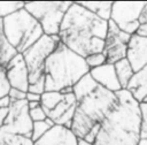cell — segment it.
I'll list each match as a JSON object with an SVG mask.
<instances>
[{"instance_id":"26","label":"cell","mask_w":147,"mask_h":145,"mask_svg":"<svg viewBox=\"0 0 147 145\" xmlns=\"http://www.w3.org/2000/svg\"><path fill=\"white\" fill-rule=\"evenodd\" d=\"M85 62L88 67V69H94V68H98L102 64L106 63V56L103 53H94V54H91L85 58Z\"/></svg>"},{"instance_id":"35","label":"cell","mask_w":147,"mask_h":145,"mask_svg":"<svg viewBox=\"0 0 147 145\" xmlns=\"http://www.w3.org/2000/svg\"><path fill=\"white\" fill-rule=\"evenodd\" d=\"M10 104H11V99L9 98L8 94L0 98V108H9Z\"/></svg>"},{"instance_id":"28","label":"cell","mask_w":147,"mask_h":145,"mask_svg":"<svg viewBox=\"0 0 147 145\" xmlns=\"http://www.w3.org/2000/svg\"><path fill=\"white\" fill-rule=\"evenodd\" d=\"M45 91H46V89H45V76H41L34 83L29 84V87H28V92L36 93V94H39V96H41Z\"/></svg>"},{"instance_id":"15","label":"cell","mask_w":147,"mask_h":145,"mask_svg":"<svg viewBox=\"0 0 147 145\" xmlns=\"http://www.w3.org/2000/svg\"><path fill=\"white\" fill-rule=\"evenodd\" d=\"M88 74L95 81V83L98 85L107 89L108 91H111V92L116 93V92L122 90L121 84H119V82L117 79V76H116L114 64L105 63V64H102L98 68L91 69Z\"/></svg>"},{"instance_id":"32","label":"cell","mask_w":147,"mask_h":145,"mask_svg":"<svg viewBox=\"0 0 147 145\" xmlns=\"http://www.w3.org/2000/svg\"><path fill=\"white\" fill-rule=\"evenodd\" d=\"M25 100H26L28 102H40V100H41V96L36 94V93H30V92H26Z\"/></svg>"},{"instance_id":"21","label":"cell","mask_w":147,"mask_h":145,"mask_svg":"<svg viewBox=\"0 0 147 145\" xmlns=\"http://www.w3.org/2000/svg\"><path fill=\"white\" fill-rule=\"evenodd\" d=\"M0 145H34V142L30 137L11 135L0 129Z\"/></svg>"},{"instance_id":"5","label":"cell","mask_w":147,"mask_h":145,"mask_svg":"<svg viewBox=\"0 0 147 145\" xmlns=\"http://www.w3.org/2000/svg\"><path fill=\"white\" fill-rule=\"evenodd\" d=\"M3 33L14 49L22 54L42 35L40 24L24 8L2 20Z\"/></svg>"},{"instance_id":"27","label":"cell","mask_w":147,"mask_h":145,"mask_svg":"<svg viewBox=\"0 0 147 145\" xmlns=\"http://www.w3.org/2000/svg\"><path fill=\"white\" fill-rule=\"evenodd\" d=\"M10 90V84L6 76V68L0 67V98L7 96Z\"/></svg>"},{"instance_id":"20","label":"cell","mask_w":147,"mask_h":145,"mask_svg":"<svg viewBox=\"0 0 147 145\" xmlns=\"http://www.w3.org/2000/svg\"><path fill=\"white\" fill-rule=\"evenodd\" d=\"M98 86V84L95 83V81L91 77L90 74H86L85 76H83L74 86H72V92L74 96L76 97V100H79L80 98H83L84 96L88 94L91 91H93L95 87Z\"/></svg>"},{"instance_id":"16","label":"cell","mask_w":147,"mask_h":145,"mask_svg":"<svg viewBox=\"0 0 147 145\" xmlns=\"http://www.w3.org/2000/svg\"><path fill=\"white\" fill-rule=\"evenodd\" d=\"M125 90H127L139 104L147 98V64L133 74Z\"/></svg>"},{"instance_id":"17","label":"cell","mask_w":147,"mask_h":145,"mask_svg":"<svg viewBox=\"0 0 147 145\" xmlns=\"http://www.w3.org/2000/svg\"><path fill=\"white\" fill-rule=\"evenodd\" d=\"M78 3L92 14H94L95 16H98L99 18L103 21L110 20L113 8L111 1H78Z\"/></svg>"},{"instance_id":"9","label":"cell","mask_w":147,"mask_h":145,"mask_svg":"<svg viewBox=\"0 0 147 145\" xmlns=\"http://www.w3.org/2000/svg\"><path fill=\"white\" fill-rule=\"evenodd\" d=\"M32 120L29 115V107L26 100L11 101L8 108V116L5 125L1 128L3 131L11 135L31 136L32 131Z\"/></svg>"},{"instance_id":"12","label":"cell","mask_w":147,"mask_h":145,"mask_svg":"<svg viewBox=\"0 0 147 145\" xmlns=\"http://www.w3.org/2000/svg\"><path fill=\"white\" fill-rule=\"evenodd\" d=\"M76 106H77V100L74 93L63 94V98L61 99V101L52 110H49L46 114V116L55 125H62L70 129L74 115H75Z\"/></svg>"},{"instance_id":"18","label":"cell","mask_w":147,"mask_h":145,"mask_svg":"<svg viewBox=\"0 0 147 145\" xmlns=\"http://www.w3.org/2000/svg\"><path fill=\"white\" fill-rule=\"evenodd\" d=\"M16 54H17V52L8 43V40L3 33L2 20H0V67H6Z\"/></svg>"},{"instance_id":"23","label":"cell","mask_w":147,"mask_h":145,"mask_svg":"<svg viewBox=\"0 0 147 145\" xmlns=\"http://www.w3.org/2000/svg\"><path fill=\"white\" fill-rule=\"evenodd\" d=\"M55 124L49 120L46 119L44 121H39V122H33L32 124V131H31V136L30 138L33 142H37L38 139H40L51 128H53Z\"/></svg>"},{"instance_id":"25","label":"cell","mask_w":147,"mask_h":145,"mask_svg":"<svg viewBox=\"0 0 147 145\" xmlns=\"http://www.w3.org/2000/svg\"><path fill=\"white\" fill-rule=\"evenodd\" d=\"M140 108V138H147V102L142 101L139 104Z\"/></svg>"},{"instance_id":"31","label":"cell","mask_w":147,"mask_h":145,"mask_svg":"<svg viewBox=\"0 0 147 145\" xmlns=\"http://www.w3.org/2000/svg\"><path fill=\"white\" fill-rule=\"evenodd\" d=\"M99 129H100V124L93 127V128L85 135V137H84L83 139H84L85 142L90 143V144H94V142H95V139H96V136H98V132H99Z\"/></svg>"},{"instance_id":"1","label":"cell","mask_w":147,"mask_h":145,"mask_svg":"<svg viewBox=\"0 0 147 145\" xmlns=\"http://www.w3.org/2000/svg\"><path fill=\"white\" fill-rule=\"evenodd\" d=\"M107 30L108 21L99 18L78 2H72L57 37L64 46L85 59L91 54L102 53Z\"/></svg>"},{"instance_id":"14","label":"cell","mask_w":147,"mask_h":145,"mask_svg":"<svg viewBox=\"0 0 147 145\" xmlns=\"http://www.w3.org/2000/svg\"><path fill=\"white\" fill-rule=\"evenodd\" d=\"M34 145H78V138L69 128L54 125Z\"/></svg>"},{"instance_id":"36","label":"cell","mask_w":147,"mask_h":145,"mask_svg":"<svg viewBox=\"0 0 147 145\" xmlns=\"http://www.w3.org/2000/svg\"><path fill=\"white\" fill-rule=\"evenodd\" d=\"M39 106H40V102H28L29 109H33V108H37Z\"/></svg>"},{"instance_id":"7","label":"cell","mask_w":147,"mask_h":145,"mask_svg":"<svg viewBox=\"0 0 147 145\" xmlns=\"http://www.w3.org/2000/svg\"><path fill=\"white\" fill-rule=\"evenodd\" d=\"M59 44L60 39L57 36L42 35L32 46L22 53L29 71V84L34 83L41 76H44L45 62L56 49Z\"/></svg>"},{"instance_id":"6","label":"cell","mask_w":147,"mask_h":145,"mask_svg":"<svg viewBox=\"0 0 147 145\" xmlns=\"http://www.w3.org/2000/svg\"><path fill=\"white\" fill-rule=\"evenodd\" d=\"M71 5V1H28L24 2V9L40 24L44 35L57 36L63 17Z\"/></svg>"},{"instance_id":"19","label":"cell","mask_w":147,"mask_h":145,"mask_svg":"<svg viewBox=\"0 0 147 145\" xmlns=\"http://www.w3.org/2000/svg\"><path fill=\"white\" fill-rule=\"evenodd\" d=\"M115 67V71H116V76H117V79L121 84V87L122 89H126L131 77L133 76L134 71L130 64V62L127 61V59H122L119 60L118 62H116L114 64Z\"/></svg>"},{"instance_id":"3","label":"cell","mask_w":147,"mask_h":145,"mask_svg":"<svg viewBox=\"0 0 147 145\" xmlns=\"http://www.w3.org/2000/svg\"><path fill=\"white\" fill-rule=\"evenodd\" d=\"M88 72L90 69L85 59L60 41L45 62V89L46 91L60 92L64 87H72Z\"/></svg>"},{"instance_id":"37","label":"cell","mask_w":147,"mask_h":145,"mask_svg":"<svg viewBox=\"0 0 147 145\" xmlns=\"http://www.w3.org/2000/svg\"><path fill=\"white\" fill-rule=\"evenodd\" d=\"M78 145H93V144H90V143L85 142L84 139H78Z\"/></svg>"},{"instance_id":"33","label":"cell","mask_w":147,"mask_h":145,"mask_svg":"<svg viewBox=\"0 0 147 145\" xmlns=\"http://www.w3.org/2000/svg\"><path fill=\"white\" fill-rule=\"evenodd\" d=\"M138 22H139V25L147 24V3L144 7V9L141 10V13L139 15V18H138Z\"/></svg>"},{"instance_id":"30","label":"cell","mask_w":147,"mask_h":145,"mask_svg":"<svg viewBox=\"0 0 147 145\" xmlns=\"http://www.w3.org/2000/svg\"><path fill=\"white\" fill-rule=\"evenodd\" d=\"M8 96H9V98L11 99V101H20V100H25L26 92H23V91H21V90L14 89V87H10Z\"/></svg>"},{"instance_id":"38","label":"cell","mask_w":147,"mask_h":145,"mask_svg":"<svg viewBox=\"0 0 147 145\" xmlns=\"http://www.w3.org/2000/svg\"><path fill=\"white\" fill-rule=\"evenodd\" d=\"M138 145H147V138L146 139H140V142H139Z\"/></svg>"},{"instance_id":"2","label":"cell","mask_w":147,"mask_h":145,"mask_svg":"<svg viewBox=\"0 0 147 145\" xmlns=\"http://www.w3.org/2000/svg\"><path fill=\"white\" fill-rule=\"evenodd\" d=\"M117 105L100 123L93 145H138L140 142V108L131 93L116 92Z\"/></svg>"},{"instance_id":"24","label":"cell","mask_w":147,"mask_h":145,"mask_svg":"<svg viewBox=\"0 0 147 145\" xmlns=\"http://www.w3.org/2000/svg\"><path fill=\"white\" fill-rule=\"evenodd\" d=\"M22 8H24L23 1H0V20L6 18Z\"/></svg>"},{"instance_id":"29","label":"cell","mask_w":147,"mask_h":145,"mask_svg":"<svg viewBox=\"0 0 147 145\" xmlns=\"http://www.w3.org/2000/svg\"><path fill=\"white\" fill-rule=\"evenodd\" d=\"M29 115H30V119L32 120V122H39V121H44L47 119L46 113L41 106L33 108V109H29Z\"/></svg>"},{"instance_id":"4","label":"cell","mask_w":147,"mask_h":145,"mask_svg":"<svg viewBox=\"0 0 147 145\" xmlns=\"http://www.w3.org/2000/svg\"><path fill=\"white\" fill-rule=\"evenodd\" d=\"M117 102L116 93L98 85L88 94L77 100L70 130L78 139H83L93 127L106 119Z\"/></svg>"},{"instance_id":"13","label":"cell","mask_w":147,"mask_h":145,"mask_svg":"<svg viewBox=\"0 0 147 145\" xmlns=\"http://www.w3.org/2000/svg\"><path fill=\"white\" fill-rule=\"evenodd\" d=\"M126 59L133 71H138L147 64V37L132 35L127 43Z\"/></svg>"},{"instance_id":"8","label":"cell","mask_w":147,"mask_h":145,"mask_svg":"<svg viewBox=\"0 0 147 145\" xmlns=\"http://www.w3.org/2000/svg\"><path fill=\"white\" fill-rule=\"evenodd\" d=\"M146 3H147L146 1H137V2L115 1L113 2L110 21H113L122 31L132 36L137 32L139 28L138 18Z\"/></svg>"},{"instance_id":"10","label":"cell","mask_w":147,"mask_h":145,"mask_svg":"<svg viewBox=\"0 0 147 145\" xmlns=\"http://www.w3.org/2000/svg\"><path fill=\"white\" fill-rule=\"evenodd\" d=\"M130 38L131 36L122 31L113 21H108V30L102 51L106 56V63L115 64L119 60L126 58L127 43Z\"/></svg>"},{"instance_id":"39","label":"cell","mask_w":147,"mask_h":145,"mask_svg":"<svg viewBox=\"0 0 147 145\" xmlns=\"http://www.w3.org/2000/svg\"><path fill=\"white\" fill-rule=\"evenodd\" d=\"M144 101H146V102H147V98H146V99H145V100H144Z\"/></svg>"},{"instance_id":"34","label":"cell","mask_w":147,"mask_h":145,"mask_svg":"<svg viewBox=\"0 0 147 145\" xmlns=\"http://www.w3.org/2000/svg\"><path fill=\"white\" fill-rule=\"evenodd\" d=\"M7 116H8V108H0V129L5 125Z\"/></svg>"},{"instance_id":"11","label":"cell","mask_w":147,"mask_h":145,"mask_svg":"<svg viewBox=\"0 0 147 145\" xmlns=\"http://www.w3.org/2000/svg\"><path fill=\"white\" fill-rule=\"evenodd\" d=\"M5 68H6V76L10 84V87L21 90L23 92H28L29 71L26 63L23 59V55L17 53Z\"/></svg>"},{"instance_id":"22","label":"cell","mask_w":147,"mask_h":145,"mask_svg":"<svg viewBox=\"0 0 147 145\" xmlns=\"http://www.w3.org/2000/svg\"><path fill=\"white\" fill-rule=\"evenodd\" d=\"M63 98V94L60 92L55 91H45L41 94V100H40V106L47 114L49 110H52Z\"/></svg>"}]
</instances>
